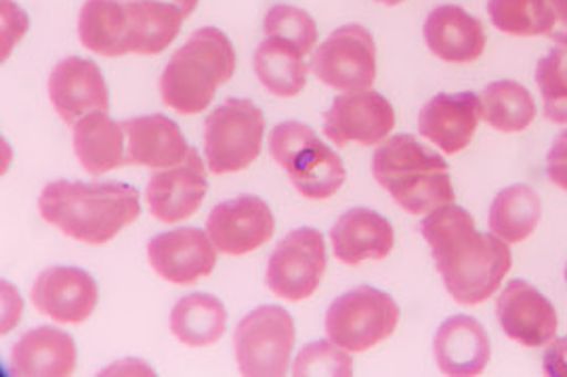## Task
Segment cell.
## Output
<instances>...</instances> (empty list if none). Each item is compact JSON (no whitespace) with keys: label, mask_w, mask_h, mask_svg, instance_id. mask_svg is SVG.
Returning <instances> with one entry per match:
<instances>
[{"label":"cell","mask_w":567,"mask_h":377,"mask_svg":"<svg viewBox=\"0 0 567 377\" xmlns=\"http://www.w3.org/2000/svg\"><path fill=\"white\" fill-rule=\"evenodd\" d=\"M206 189L208 180L203 158L189 147V154L182 164L152 175L145 198L154 219L175 224L192 219L200 210Z\"/></svg>","instance_id":"4fadbf2b"},{"label":"cell","mask_w":567,"mask_h":377,"mask_svg":"<svg viewBox=\"0 0 567 377\" xmlns=\"http://www.w3.org/2000/svg\"><path fill=\"white\" fill-rule=\"evenodd\" d=\"M295 321L282 306H259L236 327L234 348L246 377H282L295 348Z\"/></svg>","instance_id":"ba28073f"},{"label":"cell","mask_w":567,"mask_h":377,"mask_svg":"<svg viewBox=\"0 0 567 377\" xmlns=\"http://www.w3.org/2000/svg\"><path fill=\"white\" fill-rule=\"evenodd\" d=\"M264 112L248 100H227L204 119V156L213 175L248 168L264 147Z\"/></svg>","instance_id":"8992f818"},{"label":"cell","mask_w":567,"mask_h":377,"mask_svg":"<svg viewBox=\"0 0 567 377\" xmlns=\"http://www.w3.org/2000/svg\"><path fill=\"white\" fill-rule=\"evenodd\" d=\"M269 151L305 199L332 198L347 179L343 159L303 122L278 124L269 135Z\"/></svg>","instance_id":"5b68a950"},{"label":"cell","mask_w":567,"mask_h":377,"mask_svg":"<svg viewBox=\"0 0 567 377\" xmlns=\"http://www.w3.org/2000/svg\"><path fill=\"white\" fill-rule=\"evenodd\" d=\"M372 175L408 214H429L454 203L446 159L412 135H395L372 156Z\"/></svg>","instance_id":"3957f363"},{"label":"cell","mask_w":567,"mask_h":377,"mask_svg":"<svg viewBox=\"0 0 567 377\" xmlns=\"http://www.w3.org/2000/svg\"><path fill=\"white\" fill-rule=\"evenodd\" d=\"M482 119V100L475 93H440L419 114V135L446 154H458L475 137Z\"/></svg>","instance_id":"ac0fdd59"},{"label":"cell","mask_w":567,"mask_h":377,"mask_svg":"<svg viewBox=\"0 0 567 377\" xmlns=\"http://www.w3.org/2000/svg\"><path fill=\"white\" fill-rule=\"evenodd\" d=\"M74 151L82 168L102 177L105 172L124 166L126 137L122 124L107 118L105 112H91L74 124Z\"/></svg>","instance_id":"d4e9b609"},{"label":"cell","mask_w":567,"mask_h":377,"mask_svg":"<svg viewBox=\"0 0 567 377\" xmlns=\"http://www.w3.org/2000/svg\"><path fill=\"white\" fill-rule=\"evenodd\" d=\"M496 317L508 338L526 348L548 346L559 327L557 311L524 279L508 281L496 302Z\"/></svg>","instance_id":"5bb4252c"},{"label":"cell","mask_w":567,"mask_h":377,"mask_svg":"<svg viewBox=\"0 0 567 377\" xmlns=\"http://www.w3.org/2000/svg\"><path fill=\"white\" fill-rule=\"evenodd\" d=\"M295 46L267 39L255 53V72L265 88L276 97H297L303 93L309 65Z\"/></svg>","instance_id":"f1b7e54d"},{"label":"cell","mask_w":567,"mask_h":377,"mask_svg":"<svg viewBox=\"0 0 567 377\" xmlns=\"http://www.w3.org/2000/svg\"><path fill=\"white\" fill-rule=\"evenodd\" d=\"M395 126V109L374 91L343 93L332 101L324 114V135L337 147L347 143L379 145Z\"/></svg>","instance_id":"8fae6325"},{"label":"cell","mask_w":567,"mask_h":377,"mask_svg":"<svg viewBox=\"0 0 567 377\" xmlns=\"http://www.w3.org/2000/svg\"><path fill=\"white\" fill-rule=\"evenodd\" d=\"M309 70L334 91H368L377 78V44L372 34L360 23L341 25L316 49Z\"/></svg>","instance_id":"9c48e42d"},{"label":"cell","mask_w":567,"mask_h":377,"mask_svg":"<svg viewBox=\"0 0 567 377\" xmlns=\"http://www.w3.org/2000/svg\"><path fill=\"white\" fill-rule=\"evenodd\" d=\"M377 2H381V4H389V7H395V4H402L404 0H377Z\"/></svg>","instance_id":"f35d334b"},{"label":"cell","mask_w":567,"mask_h":377,"mask_svg":"<svg viewBox=\"0 0 567 377\" xmlns=\"http://www.w3.org/2000/svg\"><path fill=\"white\" fill-rule=\"evenodd\" d=\"M421 233L444 277L447 294L463 306L492 299L511 271L513 256L507 241L494 233H477L473 217L456 203L431 210L421 224Z\"/></svg>","instance_id":"6da1fadb"},{"label":"cell","mask_w":567,"mask_h":377,"mask_svg":"<svg viewBox=\"0 0 567 377\" xmlns=\"http://www.w3.org/2000/svg\"><path fill=\"white\" fill-rule=\"evenodd\" d=\"M126 7V40L124 55H158L177 39L183 20L182 7L163 0H124Z\"/></svg>","instance_id":"cb8c5ba5"},{"label":"cell","mask_w":567,"mask_h":377,"mask_svg":"<svg viewBox=\"0 0 567 377\" xmlns=\"http://www.w3.org/2000/svg\"><path fill=\"white\" fill-rule=\"evenodd\" d=\"M171 2H175V4H179L183 9V13L185 15H192L194 13V9L198 7V0H171Z\"/></svg>","instance_id":"74e56055"},{"label":"cell","mask_w":567,"mask_h":377,"mask_svg":"<svg viewBox=\"0 0 567 377\" xmlns=\"http://www.w3.org/2000/svg\"><path fill=\"white\" fill-rule=\"evenodd\" d=\"M433 353L444 376L473 377L486 371L492 344L477 318L456 315L437 329Z\"/></svg>","instance_id":"44dd1931"},{"label":"cell","mask_w":567,"mask_h":377,"mask_svg":"<svg viewBox=\"0 0 567 377\" xmlns=\"http://www.w3.org/2000/svg\"><path fill=\"white\" fill-rule=\"evenodd\" d=\"M121 124L126 137L124 166L164 170L182 164L189 154L179 124L163 114L124 119Z\"/></svg>","instance_id":"d6986e66"},{"label":"cell","mask_w":567,"mask_h":377,"mask_svg":"<svg viewBox=\"0 0 567 377\" xmlns=\"http://www.w3.org/2000/svg\"><path fill=\"white\" fill-rule=\"evenodd\" d=\"M128 20L124 0H86L79 15L82 46L103 57H122Z\"/></svg>","instance_id":"4316f807"},{"label":"cell","mask_w":567,"mask_h":377,"mask_svg":"<svg viewBox=\"0 0 567 377\" xmlns=\"http://www.w3.org/2000/svg\"><path fill=\"white\" fill-rule=\"evenodd\" d=\"M276 229V220L264 199L240 196L213 208L206 233L227 256H244L265 245Z\"/></svg>","instance_id":"7c38bea8"},{"label":"cell","mask_w":567,"mask_h":377,"mask_svg":"<svg viewBox=\"0 0 567 377\" xmlns=\"http://www.w3.org/2000/svg\"><path fill=\"white\" fill-rule=\"evenodd\" d=\"M400 306L370 285H360L334 300L326 313V334L347 353H365L393 336Z\"/></svg>","instance_id":"52a82bcc"},{"label":"cell","mask_w":567,"mask_h":377,"mask_svg":"<svg viewBox=\"0 0 567 377\" xmlns=\"http://www.w3.org/2000/svg\"><path fill=\"white\" fill-rule=\"evenodd\" d=\"M547 175L553 185L567 191V130L550 145L547 156Z\"/></svg>","instance_id":"e575fe53"},{"label":"cell","mask_w":567,"mask_h":377,"mask_svg":"<svg viewBox=\"0 0 567 377\" xmlns=\"http://www.w3.org/2000/svg\"><path fill=\"white\" fill-rule=\"evenodd\" d=\"M292 376L311 377H351L353 376V360L341 346L332 339H320L307 344L299 357L295 360Z\"/></svg>","instance_id":"836d02e7"},{"label":"cell","mask_w":567,"mask_h":377,"mask_svg":"<svg viewBox=\"0 0 567 377\" xmlns=\"http://www.w3.org/2000/svg\"><path fill=\"white\" fill-rule=\"evenodd\" d=\"M76 342L55 327H37L11 348L9 369L18 377H65L76 369Z\"/></svg>","instance_id":"603a6c76"},{"label":"cell","mask_w":567,"mask_h":377,"mask_svg":"<svg viewBox=\"0 0 567 377\" xmlns=\"http://www.w3.org/2000/svg\"><path fill=\"white\" fill-rule=\"evenodd\" d=\"M540 214V196L527 185H511L492 201L487 222L496 238L507 243H522L536 231Z\"/></svg>","instance_id":"83f0119b"},{"label":"cell","mask_w":567,"mask_h":377,"mask_svg":"<svg viewBox=\"0 0 567 377\" xmlns=\"http://www.w3.org/2000/svg\"><path fill=\"white\" fill-rule=\"evenodd\" d=\"M234 72L236 51L231 40L217 28H200L164 67L161 76L164 105L183 116L200 114Z\"/></svg>","instance_id":"277c9868"},{"label":"cell","mask_w":567,"mask_h":377,"mask_svg":"<svg viewBox=\"0 0 567 377\" xmlns=\"http://www.w3.org/2000/svg\"><path fill=\"white\" fill-rule=\"evenodd\" d=\"M42 219L63 235L89 245H103L142 214L140 193L124 182L53 180L39 199Z\"/></svg>","instance_id":"7a4b0ae2"},{"label":"cell","mask_w":567,"mask_h":377,"mask_svg":"<svg viewBox=\"0 0 567 377\" xmlns=\"http://www.w3.org/2000/svg\"><path fill=\"white\" fill-rule=\"evenodd\" d=\"M536 84L545 101V116L555 124H567V44H557L538 61Z\"/></svg>","instance_id":"1f68e13d"},{"label":"cell","mask_w":567,"mask_h":377,"mask_svg":"<svg viewBox=\"0 0 567 377\" xmlns=\"http://www.w3.org/2000/svg\"><path fill=\"white\" fill-rule=\"evenodd\" d=\"M426 46L447 63H471L486 51V28L463 7L442 4L429 13L423 28Z\"/></svg>","instance_id":"ffe728a7"},{"label":"cell","mask_w":567,"mask_h":377,"mask_svg":"<svg viewBox=\"0 0 567 377\" xmlns=\"http://www.w3.org/2000/svg\"><path fill=\"white\" fill-rule=\"evenodd\" d=\"M492 23L511 36H550L555 13L548 0H489Z\"/></svg>","instance_id":"4dcf8cb0"},{"label":"cell","mask_w":567,"mask_h":377,"mask_svg":"<svg viewBox=\"0 0 567 377\" xmlns=\"http://www.w3.org/2000/svg\"><path fill=\"white\" fill-rule=\"evenodd\" d=\"M100 302L95 279L76 266H51L42 271L32 287L37 311L58 323L81 325Z\"/></svg>","instance_id":"2e32d148"},{"label":"cell","mask_w":567,"mask_h":377,"mask_svg":"<svg viewBox=\"0 0 567 377\" xmlns=\"http://www.w3.org/2000/svg\"><path fill=\"white\" fill-rule=\"evenodd\" d=\"M543 369L548 377H567V336L553 339L543 358Z\"/></svg>","instance_id":"d590c367"},{"label":"cell","mask_w":567,"mask_h":377,"mask_svg":"<svg viewBox=\"0 0 567 377\" xmlns=\"http://www.w3.org/2000/svg\"><path fill=\"white\" fill-rule=\"evenodd\" d=\"M564 275H566V283H567V264H566V273H564Z\"/></svg>","instance_id":"ab89813d"},{"label":"cell","mask_w":567,"mask_h":377,"mask_svg":"<svg viewBox=\"0 0 567 377\" xmlns=\"http://www.w3.org/2000/svg\"><path fill=\"white\" fill-rule=\"evenodd\" d=\"M49 97L60 118L74 126L91 112H110V91L93 61L68 57L49 76Z\"/></svg>","instance_id":"e0dca14e"},{"label":"cell","mask_w":567,"mask_h":377,"mask_svg":"<svg viewBox=\"0 0 567 377\" xmlns=\"http://www.w3.org/2000/svg\"><path fill=\"white\" fill-rule=\"evenodd\" d=\"M217 248L200 229H177L161 233L147 243L152 269L168 283L194 285L217 266Z\"/></svg>","instance_id":"9a60e30c"},{"label":"cell","mask_w":567,"mask_h":377,"mask_svg":"<svg viewBox=\"0 0 567 377\" xmlns=\"http://www.w3.org/2000/svg\"><path fill=\"white\" fill-rule=\"evenodd\" d=\"M227 327L224 302L210 294H189L171 313V332L185 346L203 348L219 342Z\"/></svg>","instance_id":"484cf974"},{"label":"cell","mask_w":567,"mask_h":377,"mask_svg":"<svg viewBox=\"0 0 567 377\" xmlns=\"http://www.w3.org/2000/svg\"><path fill=\"white\" fill-rule=\"evenodd\" d=\"M267 39H278L295 46L301 55H309L318 42V25L313 18L292 4H276L265 18Z\"/></svg>","instance_id":"d6a6232c"},{"label":"cell","mask_w":567,"mask_h":377,"mask_svg":"<svg viewBox=\"0 0 567 377\" xmlns=\"http://www.w3.org/2000/svg\"><path fill=\"white\" fill-rule=\"evenodd\" d=\"M480 100L482 119L498 133H522L536 118V103L532 93L515 80L492 82Z\"/></svg>","instance_id":"f546056e"},{"label":"cell","mask_w":567,"mask_h":377,"mask_svg":"<svg viewBox=\"0 0 567 377\" xmlns=\"http://www.w3.org/2000/svg\"><path fill=\"white\" fill-rule=\"evenodd\" d=\"M332 252L347 266H358L364 260H383L395 245V233L389 220L368 208H351L334 222Z\"/></svg>","instance_id":"7402d4cb"},{"label":"cell","mask_w":567,"mask_h":377,"mask_svg":"<svg viewBox=\"0 0 567 377\" xmlns=\"http://www.w3.org/2000/svg\"><path fill=\"white\" fill-rule=\"evenodd\" d=\"M555 13V28L550 32V39L557 44H567V0H548Z\"/></svg>","instance_id":"8d00e7d4"},{"label":"cell","mask_w":567,"mask_h":377,"mask_svg":"<svg viewBox=\"0 0 567 377\" xmlns=\"http://www.w3.org/2000/svg\"><path fill=\"white\" fill-rule=\"evenodd\" d=\"M328 259L322 233L305 227L288 233L276 245L267 264L265 283L278 299L303 302L320 287Z\"/></svg>","instance_id":"30bf717a"}]
</instances>
